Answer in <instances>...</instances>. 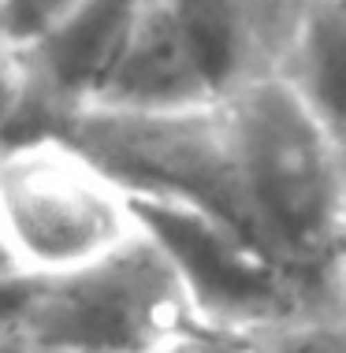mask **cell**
Instances as JSON below:
<instances>
[{"label": "cell", "mask_w": 346, "mask_h": 353, "mask_svg": "<svg viewBox=\"0 0 346 353\" xmlns=\"http://www.w3.org/2000/svg\"><path fill=\"white\" fill-rule=\"evenodd\" d=\"M30 283H34V275L23 272V264L15 261V253L8 250L4 234H0V339L19 331V316L26 309Z\"/></svg>", "instance_id": "8fae6325"}, {"label": "cell", "mask_w": 346, "mask_h": 353, "mask_svg": "<svg viewBox=\"0 0 346 353\" xmlns=\"http://www.w3.org/2000/svg\"><path fill=\"white\" fill-rule=\"evenodd\" d=\"M0 353H93V350L52 346V342H34L26 335H8V339H0Z\"/></svg>", "instance_id": "4fadbf2b"}, {"label": "cell", "mask_w": 346, "mask_h": 353, "mask_svg": "<svg viewBox=\"0 0 346 353\" xmlns=\"http://www.w3.org/2000/svg\"><path fill=\"white\" fill-rule=\"evenodd\" d=\"M86 0H0V26L15 49L37 45L49 37L67 15H75Z\"/></svg>", "instance_id": "9c48e42d"}, {"label": "cell", "mask_w": 346, "mask_h": 353, "mask_svg": "<svg viewBox=\"0 0 346 353\" xmlns=\"http://www.w3.org/2000/svg\"><path fill=\"white\" fill-rule=\"evenodd\" d=\"M305 12L309 0H146L93 104L131 112L198 108L280 79Z\"/></svg>", "instance_id": "7a4b0ae2"}, {"label": "cell", "mask_w": 346, "mask_h": 353, "mask_svg": "<svg viewBox=\"0 0 346 353\" xmlns=\"http://www.w3.org/2000/svg\"><path fill=\"white\" fill-rule=\"evenodd\" d=\"M131 205L182 272L201 320L227 331H249L276 320L316 316L298 286L227 227L168 197L131 194Z\"/></svg>", "instance_id": "5b68a950"}, {"label": "cell", "mask_w": 346, "mask_h": 353, "mask_svg": "<svg viewBox=\"0 0 346 353\" xmlns=\"http://www.w3.org/2000/svg\"><path fill=\"white\" fill-rule=\"evenodd\" d=\"M343 4H346V0H343Z\"/></svg>", "instance_id": "9a60e30c"}, {"label": "cell", "mask_w": 346, "mask_h": 353, "mask_svg": "<svg viewBox=\"0 0 346 353\" xmlns=\"http://www.w3.org/2000/svg\"><path fill=\"white\" fill-rule=\"evenodd\" d=\"M198 320L182 272L142 227L97 261L34 279L15 335L93 353H153Z\"/></svg>", "instance_id": "277c9868"}, {"label": "cell", "mask_w": 346, "mask_h": 353, "mask_svg": "<svg viewBox=\"0 0 346 353\" xmlns=\"http://www.w3.org/2000/svg\"><path fill=\"white\" fill-rule=\"evenodd\" d=\"M242 335L257 353H346V320L339 316H294Z\"/></svg>", "instance_id": "ba28073f"}, {"label": "cell", "mask_w": 346, "mask_h": 353, "mask_svg": "<svg viewBox=\"0 0 346 353\" xmlns=\"http://www.w3.org/2000/svg\"><path fill=\"white\" fill-rule=\"evenodd\" d=\"M298 101L309 108L331 145L346 157V4L309 0L294 49L283 63Z\"/></svg>", "instance_id": "52a82bcc"}, {"label": "cell", "mask_w": 346, "mask_h": 353, "mask_svg": "<svg viewBox=\"0 0 346 353\" xmlns=\"http://www.w3.org/2000/svg\"><path fill=\"white\" fill-rule=\"evenodd\" d=\"M142 8L146 0H86L49 37L19 49L23 93L0 145L56 134L71 116L90 108L127 49Z\"/></svg>", "instance_id": "8992f818"}, {"label": "cell", "mask_w": 346, "mask_h": 353, "mask_svg": "<svg viewBox=\"0 0 346 353\" xmlns=\"http://www.w3.org/2000/svg\"><path fill=\"white\" fill-rule=\"evenodd\" d=\"M56 134L127 194L168 197L227 227L298 286L316 316L346 320V157L283 74L198 108L93 104Z\"/></svg>", "instance_id": "6da1fadb"}, {"label": "cell", "mask_w": 346, "mask_h": 353, "mask_svg": "<svg viewBox=\"0 0 346 353\" xmlns=\"http://www.w3.org/2000/svg\"><path fill=\"white\" fill-rule=\"evenodd\" d=\"M339 261H343V283H346V219H343V238H339Z\"/></svg>", "instance_id": "5bb4252c"}, {"label": "cell", "mask_w": 346, "mask_h": 353, "mask_svg": "<svg viewBox=\"0 0 346 353\" xmlns=\"http://www.w3.org/2000/svg\"><path fill=\"white\" fill-rule=\"evenodd\" d=\"M0 234L26 275L71 272L142 234L131 194L60 134L0 145Z\"/></svg>", "instance_id": "3957f363"}, {"label": "cell", "mask_w": 346, "mask_h": 353, "mask_svg": "<svg viewBox=\"0 0 346 353\" xmlns=\"http://www.w3.org/2000/svg\"><path fill=\"white\" fill-rule=\"evenodd\" d=\"M153 353H257V350L242 331H227V327H216L209 320H198Z\"/></svg>", "instance_id": "30bf717a"}, {"label": "cell", "mask_w": 346, "mask_h": 353, "mask_svg": "<svg viewBox=\"0 0 346 353\" xmlns=\"http://www.w3.org/2000/svg\"><path fill=\"white\" fill-rule=\"evenodd\" d=\"M19 93H23V74H19V49L12 45V37L0 26V141H4L12 116L19 108Z\"/></svg>", "instance_id": "7c38bea8"}]
</instances>
